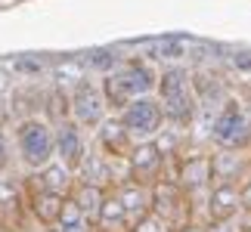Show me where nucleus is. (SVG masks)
Segmentation results:
<instances>
[{"instance_id": "1", "label": "nucleus", "mask_w": 251, "mask_h": 232, "mask_svg": "<svg viewBox=\"0 0 251 232\" xmlns=\"http://www.w3.org/2000/svg\"><path fill=\"white\" fill-rule=\"evenodd\" d=\"M155 81H158V69H152L149 59H121L118 69L102 74L96 84H100L109 115H118L133 99L155 93Z\"/></svg>"}, {"instance_id": "2", "label": "nucleus", "mask_w": 251, "mask_h": 232, "mask_svg": "<svg viewBox=\"0 0 251 232\" xmlns=\"http://www.w3.org/2000/svg\"><path fill=\"white\" fill-rule=\"evenodd\" d=\"M155 102L161 105V115H165V124L171 127H180V130H189L199 118V99L192 93V74L186 65L174 62L165 65L158 71V81H155Z\"/></svg>"}, {"instance_id": "3", "label": "nucleus", "mask_w": 251, "mask_h": 232, "mask_svg": "<svg viewBox=\"0 0 251 232\" xmlns=\"http://www.w3.org/2000/svg\"><path fill=\"white\" fill-rule=\"evenodd\" d=\"M208 139L214 149L224 152H251V118L233 93L226 96L224 105L211 118Z\"/></svg>"}, {"instance_id": "4", "label": "nucleus", "mask_w": 251, "mask_h": 232, "mask_svg": "<svg viewBox=\"0 0 251 232\" xmlns=\"http://www.w3.org/2000/svg\"><path fill=\"white\" fill-rule=\"evenodd\" d=\"M16 155L28 170H41L50 161H56V142H53V127L41 115L16 121Z\"/></svg>"}, {"instance_id": "5", "label": "nucleus", "mask_w": 251, "mask_h": 232, "mask_svg": "<svg viewBox=\"0 0 251 232\" xmlns=\"http://www.w3.org/2000/svg\"><path fill=\"white\" fill-rule=\"evenodd\" d=\"M149 214H155L158 220H165L174 232H177L180 226H186V223H199L189 195L171 177L155 183V186L149 189Z\"/></svg>"}, {"instance_id": "6", "label": "nucleus", "mask_w": 251, "mask_h": 232, "mask_svg": "<svg viewBox=\"0 0 251 232\" xmlns=\"http://www.w3.org/2000/svg\"><path fill=\"white\" fill-rule=\"evenodd\" d=\"M168 177H171V161L161 155V149L155 146V139L133 142L130 155L124 158V180L152 189L155 183L168 180Z\"/></svg>"}, {"instance_id": "7", "label": "nucleus", "mask_w": 251, "mask_h": 232, "mask_svg": "<svg viewBox=\"0 0 251 232\" xmlns=\"http://www.w3.org/2000/svg\"><path fill=\"white\" fill-rule=\"evenodd\" d=\"M115 118L121 121V127L130 133L133 142L155 139L161 133V127H165V115H161V105L155 102V96H140V99H133L127 109H121Z\"/></svg>"}, {"instance_id": "8", "label": "nucleus", "mask_w": 251, "mask_h": 232, "mask_svg": "<svg viewBox=\"0 0 251 232\" xmlns=\"http://www.w3.org/2000/svg\"><path fill=\"white\" fill-rule=\"evenodd\" d=\"M69 118L78 124L84 133L96 130L105 118H109V109H105V99H102L96 81L87 77V81H81L78 87L69 90Z\"/></svg>"}, {"instance_id": "9", "label": "nucleus", "mask_w": 251, "mask_h": 232, "mask_svg": "<svg viewBox=\"0 0 251 232\" xmlns=\"http://www.w3.org/2000/svg\"><path fill=\"white\" fill-rule=\"evenodd\" d=\"M75 180L87 183V186H96L102 192H112L118 183H124V161H112L96 149H87L81 167L75 170Z\"/></svg>"}, {"instance_id": "10", "label": "nucleus", "mask_w": 251, "mask_h": 232, "mask_svg": "<svg viewBox=\"0 0 251 232\" xmlns=\"http://www.w3.org/2000/svg\"><path fill=\"white\" fill-rule=\"evenodd\" d=\"M242 217V195H239V186H229V183H214L208 189L205 201H201V223H229V220Z\"/></svg>"}, {"instance_id": "11", "label": "nucleus", "mask_w": 251, "mask_h": 232, "mask_svg": "<svg viewBox=\"0 0 251 232\" xmlns=\"http://www.w3.org/2000/svg\"><path fill=\"white\" fill-rule=\"evenodd\" d=\"M53 142H56V161H59L65 170H72V173L81 167L84 155H87V149H90L87 146V133L72 118L53 127Z\"/></svg>"}, {"instance_id": "12", "label": "nucleus", "mask_w": 251, "mask_h": 232, "mask_svg": "<svg viewBox=\"0 0 251 232\" xmlns=\"http://www.w3.org/2000/svg\"><path fill=\"white\" fill-rule=\"evenodd\" d=\"M208 158H211V186H214V183L239 186L245 177H251V152L214 149V152H208Z\"/></svg>"}, {"instance_id": "13", "label": "nucleus", "mask_w": 251, "mask_h": 232, "mask_svg": "<svg viewBox=\"0 0 251 232\" xmlns=\"http://www.w3.org/2000/svg\"><path fill=\"white\" fill-rule=\"evenodd\" d=\"M25 192L22 183L0 180V232H25Z\"/></svg>"}, {"instance_id": "14", "label": "nucleus", "mask_w": 251, "mask_h": 232, "mask_svg": "<svg viewBox=\"0 0 251 232\" xmlns=\"http://www.w3.org/2000/svg\"><path fill=\"white\" fill-rule=\"evenodd\" d=\"M100 155H105V158L112 161H124L133 149V139L130 133L121 127V121L115 118V115H109L100 127H96V146H93Z\"/></svg>"}, {"instance_id": "15", "label": "nucleus", "mask_w": 251, "mask_h": 232, "mask_svg": "<svg viewBox=\"0 0 251 232\" xmlns=\"http://www.w3.org/2000/svg\"><path fill=\"white\" fill-rule=\"evenodd\" d=\"M22 192H25V210L28 217L34 220L37 226L44 229H53L56 220H59V210H62V195H53V192H44V189H34V186H25L22 183Z\"/></svg>"}, {"instance_id": "16", "label": "nucleus", "mask_w": 251, "mask_h": 232, "mask_svg": "<svg viewBox=\"0 0 251 232\" xmlns=\"http://www.w3.org/2000/svg\"><path fill=\"white\" fill-rule=\"evenodd\" d=\"M25 186H34V189H44V192H53V195L69 198V192H72V186H75V173L65 170L59 161H50L47 167L34 170L31 177L25 180Z\"/></svg>"}, {"instance_id": "17", "label": "nucleus", "mask_w": 251, "mask_h": 232, "mask_svg": "<svg viewBox=\"0 0 251 232\" xmlns=\"http://www.w3.org/2000/svg\"><path fill=\"white\" fill-rule=\"evenodd\" d=\"M112 192H115V198H118V205L124 208V214H127L130 226L137 223L140 217L149 214V189H146V186H137V183H127V180H124V183H118Z\"/></svg>"}, {"instance_id": "18", "label": "nucleus", "mask_w": 251, "mask_h": 232, "mask_svg": "<svg viewBox=\"0 0 251 232\" xmlns=\"http://www.w3.org/2000/svg\"><path fill=\"white\" fill-rule=\"evenodd\" d=\"M93 229L96 232H127L130 229V220L124 214V208L118 205V198H115V192H105L100 210H96L93 217Z\"/></svg>"}, {"instance_id": "19", "label": "nucleus", "mask_w": 251, "mask_h": 232, "mask_svg": "<svg viewBox=\"0 0 251 232\" xmlns=\"http://www.w3.org/2000/svg\"><path fill=\"white\" fill-rule=\"evenodd\" d=\"M102 198H105L102 189L87 186V183H78V180H75V186L69 192V201H72V205H78V210L87 217V223H93V217H96V210H100Z\"/></svg>"}, {"instance_id": "20", "label": "nucleus", "mask_w": 251, "mask_h": 232, "mask_svg": "<svg viewBox=\"0 0 251 232\" xmlns=\"http://www.w3.org/2000/svg\"><path fill=\"white\" fill-rule=\"evenodd\" d=\"M50 74H53L56 87H59V90H65V93H69L72 87H78L81 81H87V69H84V62H81V59L56 62L53 69H50Z\"/></svg>"}, {"instance_id": "21", "label": "nucleus", "mask_w": 251, "mask_h": 232, "mask_svg": "<svg viewBox=\"0 0 251 232\" xmlns=\"http://www.w3.org/2000/svg\"><path fill=\"white\" fill-rule=\"evenodd\" d=\"M41 118L50 124V127L69 121V93L59 90V87H53V90L44 96V115H41Z\"/></svg>"}, {"instance_id": "22", "label": "nucleus", "mask_w": 251, "mask_h": 232, "mask_svg": "<svg viewBox=\"0 0 251 232\" xmlns=\"http://www.w3.org/2000/svg\"><path fill=\"white\" fill-rule=\"evenodd\" d=\"M84 69L87 71H96V74H109V71H115L121 65V56L115 53V50H105V46H96V50H90L84 56Z\"/></svg>"}, {"instance_id": "23", "label": "nucleus", "mask_w": 251, "mask_h": 232, "mask_svg": "<svg viewBox=\"0 0 251 232\" xmlns=\"http://www.w3.org/2000/svg\"><path fill=\"white\" fill-rule=\"evenodd\" d=\"M81 226H87V217L78 210V205H72L69 198L62 201V210H59V220H56V232H72V229H81Z\"/></svg>"}, {"instance_id": "24", "label": "nucleus", "mask_w": 251, "mask_h": 232, "mask_svg": "<svg viewBox=\"0 0 251 232\" xmlns=\"http://www.w3.org/2000/svg\"><path fill=\"white\" fill-rule=\"evenodd\" d=\"M186 53H189L186 41H158L155 44V56H158V59H183Z\"/></svg>"}, {"instance_id": "25", "label": "nucleus", "mask_w": 251, "mask_h": 232, "mask_svg": "<svg viewBox=\"0 0 251 232\" xmlns=\"http://www.w3.org/2000/svg\"><path fill=\"white\" fill-rule=\"evenodd\" d=\"M44 69H47V62L41 59V56H19V59L13 62V71H16V74H25V77L41 74Z\"/></svg>"}, {"instance_id": "26", "label": "nucleus", "mask_w": 251, "mask_h": 232, "mask_svg": "<svg viewBox=\"0 0 251 232\" xmlns=\"http://www.w3.org/2000/svg\"><path fill=\"white\" fill-rule=\"evenodd\" d=\"M127 232H174V229L165 223V220H158L155 214H146V217H140Z\"/></svg>"}, {"instance_id": "27", "label": "nucleus", "mask_w": 251, "mask_h": 232, "mask_svg": "<svg viewBox=\"0 0 251 232\" xmlns=\"http://www.w3.org/2000/svg\"><path fill=\"white\" fill-rule=\"evenodd\" d=\"M9 167H13V149H9V137H6V127L0 124V177H6Z\"/></svg>"}, {"instance_id": "28", "label": "nucleus", "mask_w": 251, "mask_h": 232, "mask_svg": "<svg viewBox=\"0 0 251 232\" xmlns=\"http://www.w3.org/2000/svg\"><path fill=\"white\" fill-rule=\"evenodd\" d=\"M229 62H233L239 71H251V50H236L229 56Z\"/></svg>"}, {"instance_id": "29", "label": "nucleus", "mask_w": 251, "mask_h": 232, "mask_svg": "<svg viewBox=\"0 0 251 232\" xmlns=\"http://www.w3.org/2000/svg\"><path fill=\"white\" fill-rule=\"evenodd\" d=\"M205 232H242L239 220H229V223H205Z\"/></svg>"}, {"instance_id": "30", "label": "nucleus", "mask_w": 251, "mask_h": 232, "mask_svg": "<svg viewBox=\"0 0 251 232\" xmlns=\"http://www.w3.org/2000/svg\"><path fill=\"white\" fill-rule=\"evenodd\" d=\"M233 96H236L239 102H242V109L248 112V118H251V87H239V90H236Z\"/></svg>"}, {"instance_id": "31", "label": "nucleus", "mask_w": 251, "mask_h": 232, "mask_svg": "<svg viewBox=\"0 0 251 232\" xmlns=\"http://www.w3.org/2000/svg\"><path fill=\"white\" fill-rule=\"evenodd\" d=\"M177 232H205V223H186V226H180Z\"/></svg>"}, {"instance_id": "32", "label": "nucleus", "mask_w": 251, "mask_h": 232, "mask_svg": "<svg viewBox=\"0 0 251 232\" xmlns=\"http://www.w3.org/2000/svg\"><path fill=\"white\" fill-rule=\"evenodd\" d=\"M6 84H9V81H6L3 74H0V90H6Z\"/></svg>"}, {"instance_id": "33", "label": "nucleus", "mask_w": 251, "mask_h": 232, "mask_svg": "<svg viewBox=\"0 0 251 232\" xmlns=\"http://www.w3.org/2000/svg\"><path fill=\"white\" fill-rule=\"evenodd\" d=\"M242 232H251V223H248V226H242Z\"/></svg>"}]
</instances>
